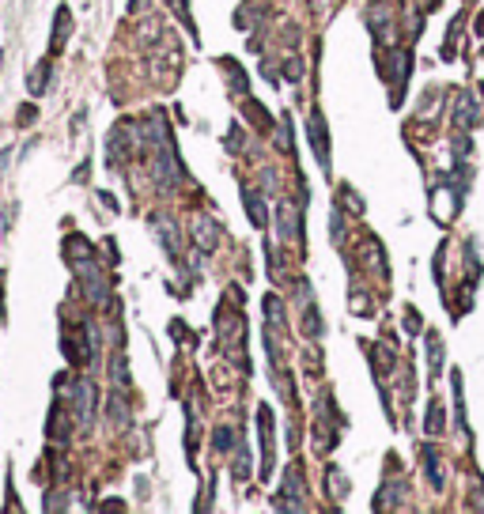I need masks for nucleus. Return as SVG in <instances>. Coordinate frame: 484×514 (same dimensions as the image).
Returning a JSON list of instances; mask_svg holds the SVG:
<instances>
[{
	"mask_svg": "<svg viewBox=\"0 0 484 514\" xmlns=\"http://www.w3.org/2000/svg\"><path fill=\"white\" fill-rule=\"evenodd\" d=\"M137 144H140V140H129V133H125V129L117 125L114 133L106 136V167L121 170V167H125V159H129V156H133V151H137Z\"/></svg>",
	"mask_w": 484,
	"mask_h": 514,
	"instance_id": "obj_1",
	"label": "nucleus"
},
{
	"mask_svg": "<svg viewBox=\"0 0 484 514\" xmlns=\"http://www.w3.org/2000/svg\"><path fill=\"white\" fill-rule=\"evenodd\" d=\"M76 272H80V280H83V295L91 303H106V288H103V272H98V265L91 257L87 261H80V265H76Z\"/></svg>",
	"mask_w": 484,
	"mask_h": 514,
	"instance_id": "obj_2",
	"label": "nucleus"
},
{
	"mask_svg": "<svg viewBox=\"0 0 484 514\" xmlns=\"http://www.w3.org/2000/svg\"><path fill=\"white\" fill-rule=\"evenodd\" d=\"M311 148H314V156H318V167H322L325 174H329V136H325V117L322 114H311Z\"/></svg>",
	"mask_w": 484,
	"mask_h": 514,
	"instance_id": "obj_3",
	"label": "nucleus"
},
{
	"mask_svg": "<svg viewBox=\"0 0 484 514\" xmlns=\"http://www.w3.org/2000/svg\"><path fill=\"white\" fill-rule=\"evenodd\" d=\"M72 404H76V412H80V428H87V424L95 420V386L91 382H76L72 386Z\"/></svg>",
	"mask_w": 484,
	"mask_h": 514,
	"instance_id": "obj_4",
	"label": "nucleus"
},
{
	"mask_svg": "<svg viewBox=\"0 0 484 514\" xmlns=\"http://www.w3.org/2000/svg\"><path fill=\"white\" fill-rule=\"evenodd\" d=\"M258 428H261V477H269L272 473V412L261 404L258 409Z\"/></svg>",
	"mask_w": 484,
	"mask_h": 514,
	"instance_id": "obj_5",
	"label": "nucleus"
},
{
	"mask_svg": "<svg viewBox=\"0 0 484 514\" xmlns=\"http://www.w3.org/2000/svg\"><path fill=\"white\" fill-rule=\"evenodd\" d=\"M477 95H473V91H461L458 95V106H454V129H458V133H466V129H473V125H477Z\"/></svg>",
	"mask_w": 484,
	"mask_h": 514,
	"instance_id": "obj_6",
	"label": "nucleus"
},
{
	"mask_svg": "<svg viewBox=\"0 0 484 514\" xmlns=\"http://www.w3.org/2000/svg\"><path fill=\"white\" fill-rule=\"evenodd\" d=\"M193 243L204 250V254H212V250L219 246V223L208 220V216H197L193 220Z\"/></svg>",
	"mask_w": 484,
	"mask_h": 514,
	"instance_id": "obj_7",
	"label": "nucleus"
},
{
	"mask_svg": "<svg viewBox=\"0 0 484 514\" xmlns=\"http://www.w3.org/2000/svg\"><path fill=\"white\" fill-rule=\"evenodd\" d=\"M280 238L284 243H299L303 238V227H299V209L292 201L280 204Z\"/></svg>",
	"mask_w": 484,
	"mask_h": 514,
	"instance_id": "obj_8",
	"label": "nucleus"
},
{
	"mask_svg": "<svg viewBox=\"0 0 484 514\" xmlns=\"http://www.w3.org/2000/svg\"><path fill=\"white\" fill-rule=\"evenodd\" d=\"M242 204H246V216H250V223H254V227H265V223H269V209H265V201H261V197L250 189V185L242 189Z\"/></svg>",
	"mask_w": 484,
	"mask_h": 514,
	"instance_id": "obj_9",
	"label": "nucleus"
},
{
	"mask_svg": "<svg viewBox=\"0 0 484 514\" xmlns=\"http://www.w3.org/2000/svg\"><path fill=\"white\" fill-rule=\"evenodd\" d=\"M69 420H64V409H61V404H53V409H50V439L53 443H69Z\"/></svg>",
	"mask_w": 484,
	"mask_h": 514,
	"instance_id": "obj_10",
	"label": "nucleus"
},
{
	"mask_svg": "<svg viewBox=\"0 0 484 514\" xmlns=\"http://www.w3.org/2000/svg\"><path fill=\"white\" fill-rule=\"evenodd\" d=\"M284 496H288L292 507H303V477H299V469H288V477H284Z\"/></svg>",
	"mask_w": 484,
	"mask_h": 514,
	"instance_id": "obj_11",
	"label": "nucleus"
},
{
	"mask_svg": "<svg viewBox=\"0 0 484 514\" xmlns=\"http://www.w3.org/2000/svg\"><path fill=\"white\" fill-rule=\"evenodd\" d=\"M405 491H409V488H405L401 480H390V484L382 488V499H375V507H382V510H386V507H401V503H405V499H401Z\"/></svg>",
	"mask_w": 484,
	"mask_h": 514,
	"instance_id": "obj_12",
	"label": "nucleus"
},
{
	"mask_svg": "<svg viewBox=\"0 0 484 514\" xmlns=\"http://www.w3.org/2000/svg\"><path fill=\"white\" fill-rule=\"evenodd\" d=\"M424 465H427V480H432V488H443V462H439L435 446H424Z\"/></svg>",
	"mask_w": 484,
	"mask_h": 514,
	"instance_id": "obj_13",
	"label": "nucleus"
},
{
	"mask_svg": "<svg viewBox=\"0 0 484 514\" xmlns=\"http://www.w3.org/2000/svg\"><path fill=\"white\" fill-rule=\"evenodd\" d=\"M64 35H69V8H57V23H53V53L64 49Z\"/></svg>",
	"mask_w": 484,
	"mask_h": 514,
	"instance_id": "obj_14",
	"label": "nucleus"
},
{
	"mask_svg": "<svg viewBox=\"0 0 484 514\" xmlns=\"http://www.w3.org/2000/svg\"><path fill=\"white\" fill-rule=\"evenodd\" d=\"M50 72H53V69H50V61H42L38 69L30 72V80H27V83H30V91H35V95H42V91L50 87Z\"/></svg>",
	"mask_w": 484,
	"mask_h": 514,
	"instance_id": "obj_15",
	"label": "nucleus"
},
{
	"mask_svg": "<svg viewBox=\"0 0 484 514\" xmlns=\"http://www.w3.org/2000/svg\"><path fill=\"white\" fill-rule=\"evenodd\" d=\"M219 64H224V72H227V80H231V87H235V91H246V76H242V69H238V61H231V57H224V61H219Z\"/></svg>",
	"mask_w": 484,
	"mask_h": 514,
	"instance_id": "obj_16",
	"label": "nucleus"
},
{
	"mask_svg": "<svg viewBox=\"0 0 484 514\" xmlns=\"http://www.w3.org/2000/svg\"><path fill=\"white\" fill-rule=\"evenodd\" d=\"M427 359H432V370L439 375L443 370V341H439V333H427Z\"/></svg>",
	"mask_w": 484,
	"mask_h": 514,
	"instance_id": "obj_17",
	"label": "nucleus"
},
{
	"mask_svg": "<svg viewBox=\"0 0 484 514\" xmlns=\"http://www.w3.org/2000/svg\"><path fill=\"white\" fill-rule=\"evenodd\" d=\"M427 435H443V404L432 401V409H427Z\"/></svg>",
	"mask_w": 484,
	"mask_h": 514,
	"instance_id": "obj_18",
	"label": "nucleus"
},
{
	"mask_svg": "<svg viewBox=\"0 0 484 514\" xmlns=\"http://www.w3.org/2000/svg\"><path fill=\"white\" fill-rule=\"evenodd\" d=\"M329 488H333V496L340 499V496H348V480L340 477V469L337 465H329Z\"/></svg>",
	"mask_w": 484,
	"mask_h": 514,
	"instance_id": "obj_19",
	"label": "nucleus"
},
{
	"mask_svg": "<svg viewBox=\"0 0 484 514\" xmlns=\"http://www.w3.org/2000/svg\"><path fill=\"white\" fill-rule=\"evenodd\" d=\"M64 246H69V254H72L76 261H87V257H91V246H87L80 235H76V238H69V243H64Z\"/></svg>",
	"mask_w": 484,
	"mask_h": 514,
	"instance_id": "obj_20",
	"label": "nucleus"
},
{
	"mask_svg": "<svg viewBox=\"0 0 484 514\" xmlns=\"http://www.w3.org/2000/svg\"><path fill=\"white\" fill-rule=\"evenodd\" d=\"M265 310H269V325H280V322H284V314H280V299H277V295H269V299H265Z\"/></svg>",
	"mask_w": 484,
	"mask_h": 514,
	"instance_id": "obj_21",
	"label": "nucleus"
},
{
	"mask_svg": "<svg viewBox=\"0 0 484 514\" xmlns=\"http://www.w3.org/2000/svg\"><path fill=\"white\" fill-rule=\"evenodd\" d=\"M473 507L477 510H484V480L473 473Z\"/></svg>",
	"mask_w": 484,
	"mask_h": 514,
	"instance_id": "obj_22",
	"label": "nucleus"
},
{
	"mask_svg": "<svg viewBox=\"0 0 484 514\" xmlns=\"http://www.w3.org/2000/svg\"><path fill=\"white\" fill-rule=\"evenodd\" d=\"M405 329H409V333H420V310H413V306L405 310Z\"/></svg>",
	"mask_w": 484,
	"mask_h": 514,
	"instance_id": "obj_23",
	"label": "nucleus"
},
{
	"mask_svg": "<svg viewBox=\"0 0 484 514\" xmlns=\"http://www.w3.org/2000/svg\"><path fill=\"white\" fill-rule=\"evenodd\" d=\"M35 122V106H23V114H19V125H30Z\"/></svg>",
	"mask_w": 484,
	"mask_h": 514,
	"instance_id": "obj_24",
	"label": "nucleus"
},
{
	"mask_svg": "<svg viewBox=\"0 0 484 514\" xmlns=\"http://www.w3.org/2000/svg\"><path fill=\"white\" fill-rule=\"evenodd\" d=\"M435 4H439V0H424V12H432Z\"/></svg>",
	"mask_w": 484,
	"mask_h": 514,
	"instance_id": "obj_25",
	"label": "nucleus"
},
{
	"mask_svg": "<svg viewBox=\"0 0 484 514\" xmlns=\"http://www.w3.org/2000/svg\"><path fill=\"white\" fill-rule=\"evenodd\" d=\"M477 30H480V35H484V16H480V19H477Z\"/></svg>",
	"mask_w": 484,
	"mask_h": 514,
	"instance_id": "obj_26",
	"label": "nucleus"
}]
</instances>
